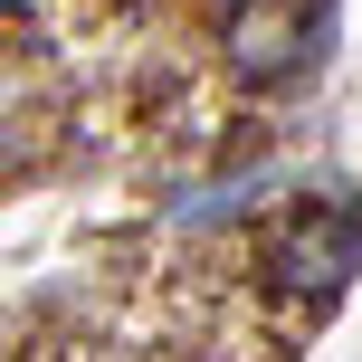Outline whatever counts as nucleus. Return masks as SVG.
I'll list each match as a JSON object with an SVG mask.
<instances>
[{
    "label": "nucleus",
    "instance_id": "f257e3e1",
    "mask_svg": "<svg viewBox=\"0 0 362 362\" xmlns=\"http://www.w3.org/2000/svg\"><path fill=\"white\" fill-rule=\"evenodd\" d=\"M315 38H325V19H315V0H257V10L229 19V57L248 86H276V76H296L315 57Z\"/></svg>",
    "mask_w": 362,
    "mask_h": 362
},
{
    "label": "nucleus",
    "instance_id": "f03ea898",
    "mask_svg": "<svg viewBox=\"0 0 362 362\" xmlns=\"http://www.w3.org/2000/svg\"><path fill=\"white\" fill-rule=\"evenodd\" d=\"M353 248H362V229L353 219H325V210H305L286 238L267 248V276L276 286H296V296H334L353 276Z\"/></svg>",
    "mask_w": 362,
    "mask_h": 362
},
{
    "label": "nucleus",
    "instance_id": "7ed1b4c3",
    "mask_svg": "<svg viewBox=\"0 0 362 362\" xmlns=\"http://www.w3.org/2000/svg\"><path fill=\"white\" fill-rule=\"evenodd\" d=\"M248 10H257V0H248Z\"/></svg>",
    "mask_w": 362,
    "mask_h": 362
}]
</instances>
